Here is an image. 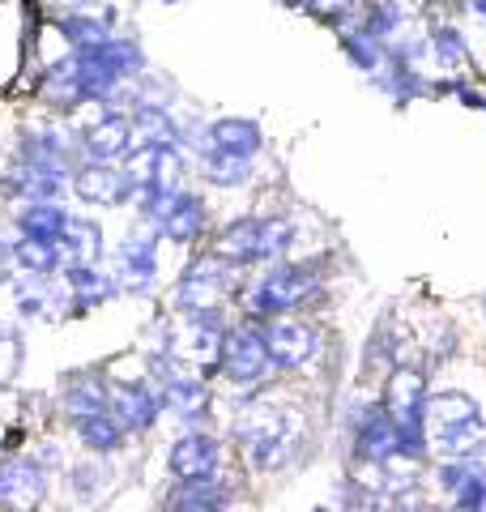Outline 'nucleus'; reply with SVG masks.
Segmentation results:
<instances>
[{
	"label": "nucleus",
	"mask_w": 486,
	"mask_h": 512,
	"mask_svg": "<svg viewBox=\"0 0 486 512\" xmlns=\"http://www.w3.org/2000/svg\"><path fill=\"white\" fill-rule=\"evenodd\" d=\"M218 376L231 384V389H261V384H269L273 376H278V367H273V355L265 346V329L261 320H235L231 329H226L222 338V363H218Z\"/></svg>",
	"instance_id": "5"
},
{
	"label": "nucleus",
	"mask_w": 486,
	"mask_h": 512,
	"mask_svg": "<svg viewBox=\"0 0 486 512\" xmlns=\"http://www.w3.org/2000/svg\"><path fill=\"white\" fill-rule=\"evenodd\" d=\"M107 414L128 431V440L145 436V431L158 427V419H162L158 384L154 380H111V406H107Z\"/></svg>",
	"instance_id": "14"
},
{
	"label": "nucleus",
	"mask_w": 486,
	"mask_h": 512,
	"mask_svg": "<svg viewBox=\"0 0 486 512\" xmlns=\"http://www.w3.org/2000/svg\"><path fill=\"white\" fill-rule=\"evenodd\" d=\"M261 128H256L252 120H218L214 128H209V146L222 150V154H235V158H252L256 150H261Z\"/></svg>",
	"instance_id": "25"
},
{
	"label": "nucleus",
	"mask_w": 486,
	"mask_h": 512,
	"mask_svg": "<svg viewBox=\"0 0 486 512\" xmlns=\"http://www.w3.org/2000/svg\"><path fill=\"white\" fill-rule=\"evenodd\" d=\"M5 333H9V329H5V325H0V338H5Z\"/></svg>",
	"instance_id": "33"
},
{
	"label": "nucleus",
	"mask_w": 486,
	"mask_h": 512,
	"mask_svg": "<svg viewBox=\"0 0 486 512\" xmlns=\"http://www.w3.org/2000/svg\"><path fill=\"white\" fill-rule=\"evenodd\" d=\"M295 248V222L286 218H248V222H235L218 235V256L226 265H261V261H278Z\"/></svg>",
	"instance_id": "6"
},
{
	"label": "nucleus",
	"mask_w": 486,
	"mask_h": 512,
	"mask_svg": "<svg viewBox=\"0 0 486 512\" xmlns=\"http://www.w3.org/2000/svg\"><path fill=\"white\" fill-rule=\"evenodd\" d=\"M158 222L145 218V227H137L133 235L120 244V256H116V269H120V282L128 291H141L150 295L154 282H158Z\"/></svg>",
	"instance_id": "15"
},
{
	"label": "nucleus",
	"mask_w": 486,
	"mask_h": 512,
	"mask_svg": "<svg viewBox=\"0 0 486 512\" xmlns=\"http://www.w3.org/2000/svg\"><path fill=\"white\" fill-rule=\"evenodd\" d=\"M60 30H64V39L73 43V52H94V47L111 43L107 26L99 18H90V13H73V18H64Z\"/></svg>",
	"instance_id": "27"
},
{
	"label": "nucleus",
	"mask_w": 486,
	"mask_h": 512,
	"mask_svg": "<svg viewBox=\"0 0 486 512\" xmlns=\"http://www.w3.org/2000/svg\"><path fill=\"white\" fill-rule=\"evenodd\" d=\"M307 512H337L333 504H316V508H307Z\"/></svg>",
	"instance_id": "31"
},
{
	"label": "nucleus",
	"mask_w": 486,
	"mask_h": 512,
	"mask_svg": "<svg viewBox=\"0 0 486 512\" xmlns=\"http://www.w3.org/2000/svg\"><path fill=\"white\" fill-rule=\"evenodd\" d=\"M261 329H265V346H269L273 367H278V372H299V367H307L316 359L320 329L312 325V320L278 316V320H261Z\"/></svg>",
	"instance_id": "12"
},
{
	"label": "nucleus",
	"mask_w": 486,
	"mask_h": 512,
	"mask_svg": "<svg viewBox=\"0 0 486 512\" xmlns=\"http://www.w3.org/2000/svg\"><path fill=\"white\" fill-rule=\"evenodd\" d=\"M324 282L320 274L303 265H273L256 278L248 291H239V308L248 320H278V316H299L307 303L320 299Z\"/></svg>",
	"instance_id": "4"
},
{
	"label": "nucleus",
	"mask_w": 486,
	"mask_h": 512,
	"mask_svg": "<svg viewBox=\"0 0 486 512\" xmlns=\"http://www.w3.org/2000/svg\"><path fill=\"white\" fill-rule=\"evenodd\" d=\"M231 295H235L231 265H226L218 252H209V256H201V261H192L184 269L171 303H175L180 316H209V312H222Z\"/></svg>",
	"instance_id": "8"
},
{
	"label": "nucleus",
	"mask_w": 486,
	"mask_h": 512,
	"mask_svg": "<svg viewBox=\"0 0 486 512\" xmlns=\"http://www.w3.org/2000/svg\"><path fill=\"white\" fill-rule=\"evenodd\" d=\"M444 512H486V457H440L427 470Z\"/></svg>",
	"instance_id": "10"
},
{
	"label": "nucleus",
	"mask_w": 486,
	"mask_h": 512,
	"mask_svg": "<svg viewBox=\"0 0 486 512\" xmlns=\"http://www.w3.org/2000/svg\"><path fill=\"white\" fill-rule=\"evenodd\" d=\"M346 52H350V60H354V64H363V69H376V64H380V56H376V43H371V35H367V39H363V35L346 39Z\"/></svg>",
	"instance_id": "29"
},
{
	"label": "nucleus",
	"mask_w": 486,
	"mask_h": 512,
	"mask_svg": "<svg viewBox=\"0 0 486 512\" xmlns=\"http://www.w3.org/2000/svg\"><path fill=\"white\" fill-rule=\"evenodd\" d=\"M158 397H162V414H171L184 431H201L214 419V393H209V380L197 372H175L171 380H162Z\"/></svg>",
	"instance_id": "13"
},
{
	"label": "nucleus",
	"mask_w": 486,
	"mask_h": 512,
	"mask_svg": "<svg viewBox=\"0 0 486 512\" xmlns=\"http://www.w3.org/2000/svg\"><path fill=\"white\" fill-rule=\"evenodd\" d=\"M167 470L171 483H222L231 478V444L218 431H180L167 448Z\"/></svg>",
	"instance_id": "7"
},
{
	"label": "nucleus",
	"mask_w": 486,
	"mask_h": 512,
	"mask_svg": "<svg viewBox=\"0 0 486 512\" xmlns=\"http://www.w3.org/2000/svg\"><path fill=\"white\" fill-rule=\"evenodd\" d=\"M52 495V470L39 457L0 461V512H39Z\"/></svg>",
	"instance_id": "11"
},
{
	"label": "nucleus",
	"mask_w": 486,
	"mask_h": 512,
	"mask_svg": "<svg viewBox=\"0 0 486 512\" xmlns=\"http://www.w3.org/2000/svg\"><path fill=\"white\" fill-rule=\"evenodd\" d=\"M427 402H431V384L427 372L414 363H397L384 380L380 406L388 410V419L397 427L401 440V461L410 466H427L431 461V436H427Z\"/></svg>",
	"instance_id": "2"
},
{
	"label": "nucleus",
	"mask_w": 486,
	"mask_h": 512,
	"mask_svg": "<svg viewBox=\"0 0 486 512\" xmlns=\"http://www.w3.org/2000/svg\"><path fill=\"white\" fill-rule=\"evenodd\" d=\"M73 436L90 457H116L120 448L128 444V431L111 419V414H94V419L73 423Z\"/></svg>",
	"instance_id": "23"
},
{
	"label": "nucleus",
	"mask_w": 486,
	"mask_h": 512,
	"mask_svg": "<svg viewBox=\"0 0 486 512\" xmlns=\"http://www.w3.org/2000/svg\"><path fill=\"white\" fill-rule=\"evenodd\" d=\"M111 406V380L94 376V372H81L64 384L60 393V410L69 423H81V419H94V414H107Z\"/></svg>",
	"instance_id": "17"
},
{
	"label": "nucleus",
	"mask_w": 486,
	"mask_h": 512,
	"mask_svg": "<svg viewBox=\"0 0 486 512\" xmlns=\"http://www.w3.org/2000/svg\"><path fill=\"white\" fill-rule=\"evenodd\" d=\"M158 231L175 239V244H192V239L205 231V205L192 197V192H180V197H171V205L158 214Z\"/></svg>",
	"instance_id": "21"
},
{
	"label": "nucleus",
	"mask_w": 486,
	"mask_h": 512,
	"mask_svg": "<svg viewBox=\"0 0 486 512\" xmlns=\"http://www.w3.org/2000/svg\"><path fill=\"white\" fill-rule=\"evenodd\" d=\"M133 150V120L128 116H103L86 128V154L94 163H111Z\"/></svg>",
	"instance_id": "20"
},
{
	"label": "nucleus",
	"mask_w": 486,
	"mask_h": 512,
	"mask_svg": "<svg viewBox=\"0 0 486 512\" xmlns=\"http://www.w3.org/2000/svg\"><path fill=\"white\" fill-rule=\"evenodd\" d=\"M64 286H69V312H94L99 303H107V299H116V291H120V278H111V274H103L99 265H77V269H64Z\"/></svg>",
	"instance_id": "19"
},
{
	"label": "nucleus",
	"mask_w": 486,
	"mask_h": 512,
	"mask_svg": "<svg viewBox=\"0 0 486 512\" xmlns=\"http://www.w3.org/2000/svg\"><path fill=\"white\" fill-rule=\"evenodd\" d=\"M350 461L359 470H388L401 461V440L397 427L388 419V410L380 402H363L354 406L350 419Z\"/></svg>",
	"instance_id": "9"
},
{
	"label": "nucleus",
	"mask_w": 486,
	"mask_h": 512,
	"mask_svg": "<svg viewBox=\"0 0 486 512\" xmlns=\"http://www.w3.org/2000/svg\"><path fill=\"white\" fill-rule=\"evenodd\" d=\"M231 500V478H222V483H171L162 512H231Z\"/></svg>",
	"instance_id": "18"
},
{
	"label": "nucleus",
	"mask_w": 486,
	"mask_h": 512,
	"mask_svg": "<svg viewBox=\"0 0 486 512\" xmlns=\"http://www.w3.org/2000/svg\"><path fill=\"white\" fill-rule=\"evenodd\" d=\"M13 269H18V256H13V244H5L0 239V286H5L13 278Z\"/></svg>",
	"instance_id": "30"
},
{
	"label": "nucleus",
	"mask_w": 486,
	"mask_h": 512,
	"mask_svg": "<svg viewBox=\"0 0 486 512\" xmlns=\"http://www.w3.org/2000/svg\"><path fill=\"white\" fill-rule=\"evenodd\" d=\"M60 256H64V269L99 265V256H103V227H99V222H86V218H69V227H64V235H60Z\"/></svg>",
	"instance_id": "22"
},
{
	"label": "nucleus",
	"mask_w": 486,
	"mask_h": 512,
	"mask_svg": "<svg viewBox=\"0 0 486 512\" xmlns=\"http://www.w3.org/2000/svg\"><path fill=\"white\" fill-rule=\"evenodd\" d=\"M474 5H478V13H486V0H474Z\"/></svg>",
	"instance_id": "32"
},
{
	"label": "nucleus",
	"mask_w": 486,
	"mask_h": 512,
	"mask_svg": "<svg viewBox=\"0 0 486 512\" xmlns=\"http://www.w3.org/2000/svg\"><path fill=\"white\" fill-rule=\"evenodd\" d=\"M69 483H73L77 504L99 500V491H103V461H77V466L69 470Z\"/></svg>",
	"instance_id": "28"
},
{
	"label": "nucleus",
	"mask_w": 486,
	"mask_h": 512,
	"mask_svg": "<svg viewBox=\"0 0 486 512\" xmlns=\"http://www.w3.org/2000/svg\"><path fill=\"white\" fill-rule=\"evenodd\" d=\"M427 436L440 457H486V414L478 397L465 389H431Z\"/></svg>",
	"instance_id": "3"
},
{
	"label": "nucleus",
	"mask_w": 486,
	"mask_h": 512,
	"mask_svg": "<svg viewBox=\"0 0 486 512\" xmlns=\"http://www.w3.org/2000/svg\"><path fill=\"white\" fill-rule=\"evenodd\" d=\"M73 188L81 201L90 205H120L133 197V180H128V171L111 167V163H90L73 175Z\"/></svg>",
	"instance_id": "16"
},
{
	"label": "nucleus",
	"mask_w": 486,
	"mask_h": 512,
	"mask_svg": "<svg viewBox=\"0 0 486 512\" xmlns=\"http://www.w3.org/2000/svg\"><path fill=\"white\" fill-rule=\"evenodd\" d=\"M201 171H205V180L209 184H218V188H231V184H243L252 175V158H235V154H222L209 146L201 154Z\"/></svg>",
	"instance_id": "26"
},
{
	"label": "nucleus",
	"mask_w": 486,
	"mask_h": 512,
	"mask_svg": "<svg viewBox=\"0 0 486 512\" xmlns=\"http://www.w3.org/2000/svg\"><path fill=\"white\" fill-rule=\"evenodd\" d=\"M22 239H43V244H60L64 227H69V214L60 210L56 201H30L26 210L18 214Z\"/></svg>",
	"instance_id": "24"
},
{
	"label": "nucleus",
	"mask_w": 486,
	"mask_h": 512,
	"mask_svg": "<svg viewBox=\"0 0 486 512\" xmlns=\"http://www.w3.org/2000/svg\"><path fill=\"white\" fill-rule=\"evenodd\" d=\"M303 419L265 393H239L226 423V440L243 453L252 474H282L299 457Z\"/></svg>",
	"instance_id": "1"
}]
</instances>
